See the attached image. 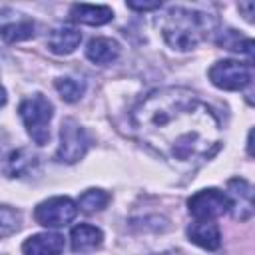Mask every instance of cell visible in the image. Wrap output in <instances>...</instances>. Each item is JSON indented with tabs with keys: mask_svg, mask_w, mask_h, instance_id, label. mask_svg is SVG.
Instances as JSON below:
<instances>
[{
	"mask_svg": "<svg viewBox=\"0 0 255 255\" xmlns=\"http://www.w3.org/2000/svg\"><path fill=\"white\" fill-rule=\"evenodd\" d=\"M157 28L169 48L187 52L207 38L213 28V20L203 12L171 6L161 18H157Z\"/></svg>",
	"mask_w": 255,
	"mask_h": 255,
	"instance_id": "cell-2",
	"label": "cell"
},
{
	"mask_svg": "<svg viewBox=\"0 0 255 255\" xmlns=\"http://www.w3.org/2000/svg\"><path fill=\"white\" fill-rule=\"evenodd\" d=\"M120 56V44L112 38H92L86 46V58L94 64L106 66Z\"/></svg>",
	"mask_w": 255,
	"mask_h": 255,
	"instance_id": "cell-14",
	"label": "cell"
},
{
	"mask_svg": "<svg viewBox=\"0 0 255 255\" xmlns=\"http://www.w3.org/2000/svg\"><path fill=\"white\" fill-rule=\"evenodd\" d=\"M102 239H104V233L96 227V225H88V223H80L72 229L70 233V243H72V251L74 253H90L94 251L96 247L102 245Z\"/></svg>",
	"mask_w": 255,
	"mask_h": 255,
	"instance_id": "cell-12",
	"label": "cell"
},
{
	"mask_svg": "<svg viewBox=\"0 0 255 255\" xmlns=\"http://www.w3.org/2000/svg\"><path fill=\"white\" fill-rule=\"evenodd\" d=\"M78 213V205L70 197H50L34 209V217L44 227H62L70 223Z\"/></svg>",
	"mask_w": 255,
	"mask_h": 255,
	"instance_id": "cell-7",
	"label": "cell"
},
{
	"mask_svg": "<svg viewBox=\"0 0 255 255\" xmlns=\"http://www.w3.org/2000/svg\"><path fill=\"white\" fill-rule=\"evenodd\" d=\"M6 104V90L2 88V84H0V108Z\"/></svg>",
	"mask_w": 255,
	"mask_h": 255,
	"instance_id": "cell-23",
	"label": "cell"
},
{
	"mask_svg": "<svg viewBox=\"0 0 255 255\" xmlns=\"http://www.w3.org/2000/svg\"><path fill=\"white\" fill-rule=\"evenodd\" d=\"M209 80L221 90H243L251 84V68L235 60H221L209 68Z\"/></svg>",
	"mask_w": 255,
	"mask_h": 255,
	"instance_id": "cell-6",
	"label": "cell"
},
{
	"mask_svg": "<svg viewBox=\"0 0 255 255\" xmlns=\"http://www.w3.org/2000/svg\"><path fill=\"white\" fill-rule=\"evenodd\" d=\"M217 44L223 46V48H227V50H233V52H243L249 60L253 58V40L239 36L235 30L221 32V36L217 38Z\"/></svg>",
	"mask_w": 255,
	"mask_h": 255,
	"instance_id": "cell-17",
	"label": "cell"
},
{
	"mask_svg": "<svg viewBox=\"0 0 255 255\" xmlns=\"http://www.w3.org/2000/svg\"><path fill=\"white\" fill-rule=\"evenodd\" d=\"M54 86L64 102H78L86 90L84 80H76V78H58Z\"/></svg>",
	"mask_w": 255,
	"mask_h": 255,
	"instance_id": "cell-19",
	"label": "cell"
},
{
	"mask_svg": "<svg viewBox=\"0 0 255 255\" xmlns=\"http://www.w3.org/2000/svg\"><path fill=\"white\" fill-rule=\"evenodd\" d=\"M187 207L195 219L211 221V219L227 213L231 209V201H229L227 193H223L215 187H209V189H201V191L193 193L187 199Z\"/></svg>",
	"mask_w": 255,
	"mask_h": 255,
	"instance_id": "cell-5",
	"label": "cell"
},
{
	"mask_svg": "<svg viewBox=\"0 0 255 255\" xmlns=\"http://www.w3.org/2000/svg\"><path fill=\"white\" fill-rule=\"evenodd\" d=\"M82 42V32L70 24H64V26H58L54 28L50 34H48V48L50 52L58 54V56H64V54H70L78 48V44Z\"/></svg>",
	"mask_w": 255,
	"mask_h": 255,
	"instance_id": "cell-10",
	"label": "cell"
},
{
	"mask_svg": "<svg viewBox=\"0 0 255 255\" xmlns=\"http://www.w3.org/2000/svg\"><path fill=\"white\" fill-rule=\"evenodd\" d=\"M70 14L76 22H82L88 26H102L114 18V12L110 6H90V4H74Z\"/></svg>",
	"mask_w": 255,
	"mask_h": 255,
	"instance_id": "cell-15",
	"label": "cell"
},
{
	"mask_svg": "<svg viewBox=\"0 0 255 255\" xmlns=\"http://www.w3.org/2000/svg\"><path fill=\"white\" fill-rule=\"evenodd\" d=\"M20 118L28 129V135L34 139V143L44 145L50 139V120L54 114V106L48 98H44L42 94H34L30 98H26L20 108Z\"/></svg>",
	"mask_w": 255,
	"mask_h": 255,
	"instance_id": "cell-3",
	"label": "cell"
},
{
	"mask_svg": "<svg viewBox=\"0 0 255 255\" xmlns=\"http://www.w3.org/2000/svg\"><path fill=\"white\" fill-rule=\"evenodd\" d=\"M20 223H22L20 211L8 205H0V239L16 233L20 229Z\"/></svg>",
	"mask_w": 255,
	"mask_h": 255,
	"instance_id": "cell-20",
	"label": "cell"
},
{
	"mask_svg": "<svg viewBox=\"0 0 255 255\" xmlns=\"http://www.w3.org/2000/svg\"><path fill=\"white\" fill-rule=\"evenodd\" d=\"M38 167H40L38 157H36L30 149L22 147V149H16V151L8 157L6 171H8V175H12V177H26V175L36 173Z\"/></svg>",
	"mask_w": 255,
	"mask_h": 255,
	"instance_id": "cell-16",
	"label": "cell"
},
{
	"mask_svg": "<svg viewBox=\"0 0 255 255\" xmlns=\"http://www.w3.org/2000/svg\"><path fill=\"white\" fill-rule=\"evenodd\" d=\"M110 201V193H106L104 189H86L80 199L78 205L82 211L86 213H94V211H102Z\"/></svg>",
	"mask_w": 255,
	"mask_h": 255,
	"instance_id": "cell-18",
	"label": "cell"
},
{
	"mask_svg": "<svg viewBox=\"0 0 255 255\" xmlns=\"http://www.w3.org/2000/svg\"><path fill=\"white\" fill-rule=\"evenodd\" d=\"M36 34V24L30 16L14 10V8H2L0 10V36L14 44V42H24L34 38Z\"/></svg>",
	"mask_w": 255,
	"mask_h": 255,
	"instance_id": "cell-8",
	"label": "cell"
},
{
	"mask_svg": "<svg viewBox=\"0 0 255 255\" xmlns=\"http://www.w3.org/2000/svg\"><path fill=\"white\" fill-rule=\"evenodd\" d=\"M88 143L84 128L74 118H66L60 128V147L56 151V159L62 163H76L86 155Z\"/></svg>",
	"mask_w": 255,
	"mask_h": 255,
	"instance_id": "cell-4",
	"label": "cell"
},
{
	"mask_svg": "<svg viewBox=\"0 0 255 255\" xmlns=\"http://www.w3.org/2000/svg\"><path fill=\"white\" fill-rule=\"evenodd\" d=\"M187 237L189 241H193L195 245L203 247V249H217L221 245V233H219V227L213 223V221H195L187 227Z\"/></svg>",
	"mask_w": 255,
	"mask_h": 255,
	"instance_id": "cell-13",
	"label": "cell"
},
{
	"mask_svg": "<svg viewBox=\"0 0 255 255\" xmlns=\"http://www.w3.org/2000/svg\"><path fill=\"white\" fill-rule=\"evenodd\" d=\"M64 249V237L60 233H36L22 245L24 255H60Z\"/></svg>",
	"mask_w": 255,
	"mask_h": 255,
	"instance_id": "cell-11",
	"label": "cell"
},
{
	"mask_svg": "<svg viewBox=\"0 0 255 255\" xmlns=\"http://www.w3.org/2000/svg\"><path fill=\"white\" fill-rule=\"evenodd\" d=\"M128 8L137 12H149V10H159L161 2H128Z\"/></svg>",
	"mask_w": 255,
	"mask_h": 255,
	"instance_id": "cell-21",
	"label": "cell"
},
{
	"mask_svg": "<svg viewBox=\"0 0 255 255\" xmlns=\"http://www.w3.org/2000/svg\"><path fill=\"white\" fill-rule=\"evenodd\" d=\"M135 137L179 171H193L221 147L215 112L187 88H157L131 112Z\"/></svg>",
	"mask_w": 255,
	"mask_h": 255,
	"instance_id": "cell-1",
	"label": "cell"
},
{
	"mask_svg": "<svg viewBox=\"0 0 255 255\" xmlns=\"http://www.w3.org/2000/svg\"><path fill=\"white\" fill-rule=\"evenodd\" d=\"M227 197L231 201V209L233 211V217L243 221V219H249L251 213H253V187L241 179V177H233L227 181Z\"/></svg>",
	"mask_w": 255,
	"mask_h": 255,
	"instance_id": "cell-9",
	"label": "cell"
},
{
	"mask_svg": "<svg viewBox=\"0 0 255 255\" xmlns=\"http://www.w3.org/2000/svg\"><path fill=\"white\" fill-rule=\"evenodd\" d=\"M239 10L245 12V20H247V22L253 20V10H255V4H253V2H241V4H239Z\"/></svg>",
	"mask_w": 255,
	"mask_h": 255,
	"instance_id": "cell-22",
	"label": "cell"
}]
</instances>
